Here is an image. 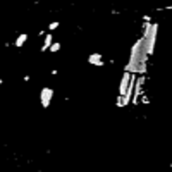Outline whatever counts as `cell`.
I'll return each mask as SVG.
<instances>
[{
    "mask_svg": "<svg viewBox=\"0 0 172 172\" xmlns=\"http://www.w3.org/2000/svg\"><path fill=\"white\" fill-rule=\"evenodd\" d=\"M53 96H55V91L52 90L50 86L41 88V90H40V103H41V109H45V110H47V109L52 105Z\"/></svg>",
    "mask_w": 172,
    "mask_h": 172,
    "instance_id": "1",
    "label": "cell"
},
{
    "mask_svg": "<svg viewBox=\"0 0 172 172\" xmlns=\"http://www.w3.org/2000/svg\"><path fill=\"white\" fill-rule=\"evenodd\" d=\"M50 74H52V76H57V74H59V71H57V69H52Z\"/></svg>",
    "mask_w": 172,
    "mask_h": 172,
    "instance_id": "8",
    "label": "cell"
},
{
    "mask_svg": "<svg viewBox=\"0 0 172 172\" xmlns=\"http://www.w3.org/2000/svg\"><path fill=\"white\" fill-rule=\"evenodd\" d=\"M2 84H4V79H2V78H0V86H2Z\"/></svg>",
    "mask_w": 172,
    "mask_h": 172,
    "instance_id": "9",
    "label": "cell"
},
{
    "mask_svg": "<svg viewBox=\"0 0 172 172\" xmlns=\"http://www.w3.org/2000/svg\"><path fill=\"white\" fill-rule=\"evenodd\" d=\"M53 35H52V31H48L45 36H43V43H41V48H40V52L41 53H45V52H50V47L53 45Z\"/></svg>",
    "mask_w": 172,
    "mask_h": 172,
    "instance_id": "4",
    "label": "cell"
},
{
    "mask_svg": "<svg viewBox=\"0 0 172 172\" xmlns=\"http://www.w3.org/2000/svg\"><path fill=\"white\" fill-rule=\"evenodd\" d=\"M88 64L90 65H96V67H103L105 65V62H103V55L98 53V52H93L88 55Z\"/></svg>",
    "mask_w": 172,
    "mask_h": 172,
    "instance_id": "3",
    "label": "cell"
},
{
    "mask_svg": "<svg viewBox=\"0 0 172 172\" xmlns=\"http://www.w3.org/2000/svg\"><path fill=\"white\" fill-rule=\"evenodd\" d=\"M26 41H28V35H26V33H21L19 36L14 40V47H16V48H22V47L26 45Z\"/></svg>",
    "mask_w": 172,
    "mask_h": 172,
    "instance_id": "5",
    "label": "cell"
},
{
    "mask_svg": "<svg viewBox=\"0 0 172 172\" xmlns=\"http://www.w3.org/2000/svg\"><path fill=\"white\" fill-rule=\"evenodd\" d=\"M131 79H132V72L124 71V74H122V78H121V83H119V95L124 96L127 93L129 86H131Z\"/></svg>",
    "mask_w": 172,
    "mask_h": 172,
    "instance_id": "2",
    "label": "cell"
},
{
    "mask_svg": "<svg viewBox=\"0 0 172 172\" xmlns=\"http://www.w3.org/2000/svg\"><path fill=\"white\" fill-rule=\"evenodd\" d=\"M169 167H171V171H172V163H171V165H169Z\"/></svg>",
    "mask_w": 172,
    "mask_h": 172,
    "instance_id": "10",
    "label": "cell"
},
{
    "mask_svg": "<svg viewBox=\"0 0 172 172\" xmlns=\"http://www.w3.org/2000/svg\"><path fill=\"white\" fill-rule=\"evenodd\" d=\"M60 48H62V43H60V41H53V45L50 47V52H52V53H57Z\"/></svg>",
    "mask_w": 172,
    "mask_h": 172,
    "instance_id": "6",
    "label": "cell"
},
{
    "mask_svg": "<svg viewBox=\"0 0 172 172\" xmlns=\"http://www.w3.org/2000/svg\"><path fill=\"white\" fill-rule=\"evenodd\" d=\"M59 26H60V22H59V21H52L50 24H48V31H55Z\"/></svg>",
    "mask_w": 172,
    "mask_h": 172,
    "instance_id": "7",
    "label": "cell"
}]
</instances>
